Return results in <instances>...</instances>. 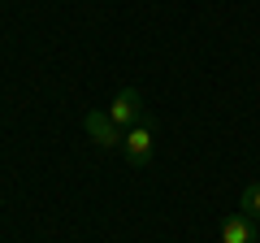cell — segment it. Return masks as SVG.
Returning <instances> with one entry per match:
<instances>
[{"mask_svg": "<svg viewBox=\"0 0 260 243\" xmlns=\"http://www.w3.org/2000/svg\"><path fill=\"white\" fill-rule=\"evenodd\" d=\"M83 126H87V135H91L100 148H121V139H126V135H121V126L109 117V109H91V113L83 117Z\"/></svg>", "mask_w": 260, "mask_h": 243, "instance_id": "obj_1", "label": "cell"}, {"mask_svg": "<svg viewBox=\"0 0 260 243\" xmlns=\"http://www.w3.org/2000/svg\"><path fill=\"white\" fill-rule=\"evenodd\" d=\"M121 148H126V157H130V165H148L152 161V122L148 126H130V135L121 139Z\"/></svg>", "mask_w": 260, "mask_h": 243, "instance_id": "obj_2", "label": "cell"}, {"mask_svg": "<svg viewBox=\"0 0 260 243\" xmlns=\"http://www.w3.org/2000/svg\"><path fill=\"white\" fill-rule=\"evenodd\" d=\"M109 117L117 122V126H135V122L143 117V96L135 92V87H126V92L109 104Z\"/></svg>", "mask_w": 260, "mask_h": 243, "instance_id": "obj_3", "label": "cell"}, {"mask_svg": "<svg viewBox=\"0 0 260 243\" xmlns=\"http://www.w3.org/2000/svg\"><path fill=\"white\" fill-rule=\"evenodd\" d=\"M260 239V226L251 222V217H243V213H230L221 222V243H256Z\"/></svg>", "mask_w": 260, "mask_h": 243, "instance_id": "obj_4", "label": "cell"}, {"mask_svg": "<svg viewBox=\"0 0 260 243\" xmlns=\"http://www.w3.org/2000/svg\"><path fill=\"white\" fill-rule=\"evenodd\" d=\"M239 208H243V217L260 222V183H256V187H247V191L239 196Z\"/></svg>", "mask_w": 260, "mask_h": 243, "instance_id": "obj_5", "label": "cell"}]
</instances>
